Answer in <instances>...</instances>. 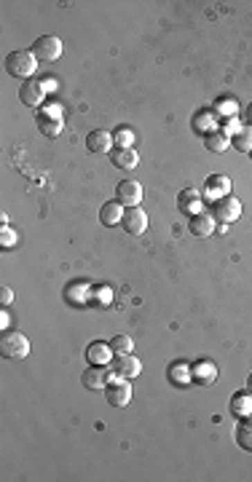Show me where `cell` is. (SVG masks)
Masks as SVG:
<instances>
[{"instance_id": "1", "label": "cell", "mask_w": 252, "mask_h": 482, "mask_svg": "<svg viewBox=\"0 0 252 482\" xmlns=\"http://www.w3.org/2000/svg\"><path fill=\"white\" fill-rule=\"evenodd\" d=\"M35 70H38V57L33 51H24V48H17L6 57V73L14 75V78H35Z\"/></svg>"}, {"instance_id": "2", "label": "cell", "mask_w": 252, "mask_h": 482, "mask_svg": "<svg viewBox=\"0 0 252 482\" xmlns=\"http://www.w3.org/2000/svg\"><path fill=\"white\" fill-rule=\"evenodd\" d=\"M0 354L6 359H24L30 354V341L21 335L19 330H6L0 335Z\"/></svg>"}, {"instance_id": "3", "label": "cell", "mask_w": 252, "mask_h": 482, "mask_svg": "<svg viewBox=\"0 0 252 482\" xmlns=\"http://www.w3.org/2000/svg\"><path fill=\"white\" fill-rule=\"evenodd\" d=\"M35 120H38V129H41L46 137H60L62 134V129H64V120H62V107L60 105H48L46 110H41L38 116H35Z\"/></svg>"}, {"instance_id": "4", "label": "cell", "mask_w": 252, "mask_h": 482, "mask_svg": "<svg viewBox=\"0 0 252 482\" xmlns=\"http://www.w3.org/2000/svg\"><path fill=\"white\" fill-rule=\"evenodd\" d=\"M212 217L215 222H223V225H231L242 217V201L233 199L231 193L223 196V199L212 201Z\"/></svg>"}, {"instance_id": "5", "label": "cell", "mask_w": 252, "mask_h": 482, "mask_svg": "<svg viewBox=\"0 0 252 482\" xmlns=\"http://www.w3.org/2000/svg\"><path fill=\"white\" fill-rule=\"evenodd\" d=\"M110 375H113V367H107V364H89V370H84V375H81V383L89 391H105V386L110 383Z\"/></svg>"}, {"instance_id": "6", "label": "cell", "mask_w": 252, "mask_h": 482, "mask_svg": "<svg viewBox=\"0 0 252 482\" xmlns=\"http://www.w3.org/2000/svg\"><path fill=\"white\" fill-rule=\"evenodd\" d=\"M62 40L57 35H41V38L33 43V54L41 62H57L62 57Z\"/></svg>"}, {"instance_id": "7", "label": "cell", "mask_w": 252, "mask_h": 482, "mask_svg": "<svg viewBox=\"0 0 252 482\" xmlns=\"http://www.w3.org/2000/svg\"><path fill=\"white\" fill-rule=\"evenodd\" d=\"M105 400L110 407H126L132 402V386L126 378H116L105 386Z\"/></svg>"}, {"instance_id": "8", "label": "cell", "mask_w": 252, "mask_h": 482, "mask_svg": "<svg viewBox=\"0 0 252 482\" xmlns=\"http://www.w3.org/2000/svg\"><path fill=\"white\" fill-rule=\"evenodd\" d=\"M110 367H113V375L116 378H126V381L129 378H137L143 373V362L137 359L134 354H118V359L113 362Z\"/></svg>"}, {"instance_id": "9", "label": "cell", "mask_w": 252, "mask_h": 482, "mask_svg": "<svg viewBox=\"0 0 252 482\" xmlns=\"http://www.w3.org/2000/svg\"><path fill=\"white\" fill-rule=\"evenodd\" d=\"M116 199H118V204H124L126 209L129 206H140V201H143V185L137 180H121L118 188H116Z\"/></svg>"}, {"instance_id": "10", "label": "cell", "mask_w": 252, "mask_h": 482, "mask_svg": "<svg viewBox=\"0 0 252 482\" xmlns=\"http://www.w3.org/2000/svg\"><path fill=\"white\" fill-rule=\"evenodd\" d=\"M121 225H124V231L129 233V236H143L145 228H147V215L140 209V206H129V209L124 212Z\"/></svg>"}, {"instance_id": "11", "label": "cell", "mask_w": 252, "mask_h": 482, "mask_svg": "<svg viewBox=\"0 0 252 482\" xmlns=\"http://www.w3.org/2000/svg\"><path fill=\"white\" fill-rule=\"evenodd\" d=\"M113 134L110 132H105V129H94V132H89L86 134V148L91 150V153H97V156H105V153H110L113 150Z\"/></svg>"}, {"instance_id": "12", "label": "cell", "mask_w": 252, "mask_h": 482, "mask_svg": "<svg viewBox=\"0 0 252 482\" xmlns=\"http://www.w3.org/2000/svg\"><path fill=\"white\" fill-rule=\"evenodd\" d=\"M43 97H46V91H43V83L38 78H30V80L21 83V89H19L21 105H27V107H38V105L43 102Z\"/></svg>"}, {"instance_id": "13", "label": "cell", "mask_w": 252, "mask_h": 482, "mask_svg": "<svg viewBox=\"0 0 252 482\" xmlns=\"http://www.w3.org/2000/svg\"><path fill=\"white\" fill-rule=\"evenodd\" d=\"M177 209L183 212V215H199L201 212V190H196V188H186V190H180V196H177Z\"/></svg>"}, {"instance_id": "14", "label": "cell", "mask_w": 252, "mask_h": 482, "mask_svg": "<svg viewBox=\"0 0 252 482\" xmlns=\"http://www.w3.org/2000/svg\"><path fill=\"white\" fill-rule=\"evenodd\" d=\"M188 231L190 236H196V239H210L212 233H215V217L199 212V215L188 217Z\"/></svg>"}, {"instance_id": "15", "label": "cell", "mask_w": 252, "mask_h": 482, "mask_svg": "<svg viewBox=\"0 0 252 482\" xmlns=\"http://www.w3.org/2000/svg\"><path fill=\"white\" fill-rule=\"evenodd\" d=\"M228 193H231V182H228V177H223V175H212L210 180H207V185H204V190H201V196L210 201L223 199Z\"/></svg>"}, {"instance_id": "16", "label": "cell", "mask_w": 252, "mask_h": 482, "mask_svg": "<svg viewBox=\"0 0 252 482\" xmlns=\"http://www.w3.org/2000/svg\"><path fill=\"white\" fill-rule=\"evenodd\" d=\"M110 161H113V166L132 172V169L140 163V156H137V150H134V148H116V150L110 153Z\"/></svg>"}, {"instance_id": "17", "label": "cell", "mask_w": 252, "mask_h": 482, "mask_svg": "<svg viewBox=\"0 0 252 482\" xmlns=\"http://www.w3.org/2000/svg\"><path fill=\"white\" fill-rule=\"evenodd\" d=\"M113 354H116V351L110 348V343H102V341H94L86 348V359H89V364H110Z\"/></svg>"}, {"instance_id": "18", "label": "cell", "mask_w": 252, "mask_h": 482, "mask_svg": "<svg viewBox=\"0 0 252 482\" xmlns=\"http://www.w3.org/2000/svg\"><path fill=\"white\" fill-rule=\"evenodd\" d=\"M124 212H126L124 204H118V201H107V204H102V209H100V220H102V225H107V228L121 225Z\"/></svg>"}, {"instance_id": "19", "label": "cell", "mask_w": 252, "mask_h": 482, "mask_svg": "<svg viewBox=\"0 0 252 482\" xmlns=\"http://www.w3.org/2000/svg\"><path fill=\"white\" fill-rule=\"evenodd\" d=\"M231 413L236 418H247L252 416V391H239V394H233L231 397Z\"/></svg>"}, {"instance_id": "20", "label": "cell", "mask_w": 252, "mask_h": 482, "mask_svg": "<svg viewBox=\"0 0 252 482\" xmlns=\"http://www.w3.org/2000/svg\"><path fill=\"white\" fill-rule=\"evenodd\" d=\"M233 437H236V445H239L242 450H250V453H252V416H247V418H239Z\"/></svg>"}, {"instance_id": "21", "label": "cell", "mask_w": 252, "mask_h": 482, "mask_svg": "<svg viewBox=\"0 0 252 482\" xmlns=\"http://www.w3.org/2000/svg\"><path fill=\"white\" fill-rule=\"evenodd\" d=\"M217 378V367H215V362H196L193 364V381L199 383V386H207Z\"/></svg>"}, {"instance_id": "22", "label": "cell", "mask_w": 252, "mask_h": 482, "mask_svg": "<svg viewBox=\"0 0 252 482\" xmlns=\"http://www.w3.org/2000/svg\"><path fill=\"white\" fill-rule=\"evenodd\" d=\"M169 381L174 386H188L193 381V367H188L186 362H174L172 370H169Z\"/></svg>"}, {"instance_id": "23", "label": "cell", "mask_w": 252, "mask_h": 482, "mask_svg": "<svg viewBox=\"0 0 252 482\" xmlns=\"http://www.w3.org/2000/svg\"><path fill=\"white\" fill-rule=\"evenodd\" d=\"M231 148L239 153H250L252 150V126H242L231 137Z\"/></svg>"}, {"instance_id": "24", "label": "cell", "mask_w": 252, "mask_h": 482, "mask_svg": "<svg viewBox=\"0 0 252 482\" xmlns=\"http://www.w3.org/2000/svg\"><path fill=\"white\" fill-rule=\"evenodd\" d=\"M204 145H207V150H212V153H223V150L231 145V137H228L226 132H210V134L204 137Z\"/></svg>"}, {"instance_id": "25", "label": "cell", "mask_w": 252, "mask_h": 482, "mask_svg": "<svg viewBox=\"0 0 252 482\" xmlns=\"http://www.w3.org/2000/svg\"><path fill=\"white\" fill-rule=\"evenodd\" d=\"M110 348H113L116 354H132V351H134V341H132L129 335H116V338L110 341Z\"/></svg>"}, {"instance_id": "26", "label": "cell", "mask_w": 252, "mask_h": 482, "mask_svg": "<svg viewBox=\"0 0 252 482\" xmlns=\"http://www.w3.org/2000/svg\"><path fill=\"white\" fill-rule=\"evenodd\" d=\"M113 142H116L118 148H132V142H134V132L126 129V126H121V129L113 132Z\"/></svg>"}, {"instance_id": "27", "label": "cell", "mask_w": 252, "mask_h": 482, "mask_svg": "<svg viewBox=\"0 0 252 482\" xmlns=\"http://www.w3.org/2000/svg\"><path fill=\"white\" fill-rule=\"evenodd\" d=\"M17 241H19L17 239V233H14L8 225H3V231H0V247H3V249H11Z\"/></svg>"}, {"instance_id": "28", "label": "cell", "mask_w": 252, "mask_h": 482, "mask_svg": "<svg viewBox=\"0 0 252 482\" xmlns=\"http://www.w3.org/2000/svg\"><path fill=\"white\" fill-rule=\"evenodd\" d=\"M11 303H14V292H11V287L3 284V287H0V305L6 308V305H11Z\"/></svg>"}, {"instance_id": "29", "label": "cell", "mask_w": 252, "mask_h": 482, "mask_svg": "<svg viewBox=\"0 0 252 482\" xmlns=\"http://www.w3.org/2000/svg\"><path fill=\"white\" fill-rule=\"evenodd\" d=\"M244 116H247V123L252 126V102L247 105V110H244Z\"/></svg>"}, {"instance_id": "30", "label": "cell", "mask_w": 252, "mask_h": 482, "mask_svg": "<svg viewBox=\"0 0 252 482\" xmlns=\"http://www.w3.org/2000/svg\"><path fill=\"white\" fill-rule=\"evenodd\" d=\"M0 324H3V327L8 324V314H6V308H3V314H0Z\"/></svg>"}, {"instance_id": "31", "label": "cell", "mask_w": 252, "mask_h": 482, "mask_svg": "<svg viewBox=\"0 0 252 482\" xmlns=\"http://www.w3.org/2000/svg\"><path fill=\"white\" fill-rule=\"evenodd\" d=\"M247 389L252 391V373H250V378H247Z\"/></svg>"}, {"instance_id": "32", "label": "cell", "mask_w": 252, "mask_h": 482, "mask_svg": "<svg viewBox=\"0 0 252 482\" xmlns=\"http://www.w3.org/2000/svg\"><path fill=\"white\" fill-rule=\"evenodd\" d=\"M247 156H250V159H252V150H250V153H247Z\"/></svg>"}]
</instances>
